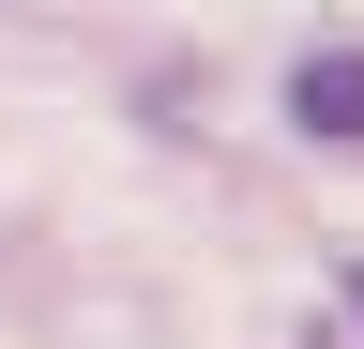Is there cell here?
Masks as SVG:
<instances>
[{
    "label": "cell",
    "mask_w": 364,
    "mask_h": 349,
    "mask_svg": "<svg viewBox=\"0 0 364 349\" xmlns=\"http://www.w3.org/2000/svg\"><path fill=\"white\" fill-rule=\"evenodd\" d=\"M289 122L364 152V46H304V61H289Z\"/></svg>",
    "instance_id": "cell-1"
},
{
    "label": "cell",
    "mask_w": 364,
    "mask_h": 349,
    "mask_svg": "<svg viewBox=\"0 0 364 349\" xmlns=\"http://www.w3.org/2000/svg\"><path fill=\"white\" fill-rule=\"evenodd\" d=\"M349 334H364V258H349Z\"/></svg>",
    "instance_id": "cell-2"
}]
</instances>
